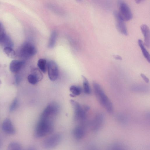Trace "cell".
<instances>
[{"instance_id": "obj_1", "label": "cell", "mask_w": 150, "mask_h": 150, "mask_svg": "<svg viewBox=\"0 0 150 150\" xmlns=\"http://www.w3.org/2000/svg\"><path fill=\"white\" fill-rule=\"evenodd\" d=\"M93 86L95 93L99 102L109 112H112L113 110L112 103L100 86L98 83L93 82Z\"/></svg>"}, {"instance_id": "obj_2", "label": "cell", "mask_w": 150, "mask_h": 150, "mask_svg": "<svg viewBox=\"0 0 150 150\" xmlns=\"http://www.w3.org/2000/svg\"><path fill=\"white\" fill-rule=\"evenodd\" d=\"M40 120L35 131L36 136L38 137H42L50 134L53 129L52 120L41 119Z\"/></svg>"}, {"instance_id": "obj_3", "label": "cell", "mask_w": 150, "mask_h": 150, "mask_svg": "<svg viewBox=\"0 0 150 150\" xmlns=\"http://www.w3.org/2000/svg\"><path fill=\"white\" fill-rule=\"evenodd\" d=\"M37 53V50L34 45L29 42L24 43L18 50V55L23 59H28Z\"/></svg>"}, {"instance_id": "obj_4", "label": "cell", "mask_w": 150, "mask_h": 150, "mask_svg": "<svg viewBox=\"0 0 150 150\" xmlns=\"http://www.w3.org/2000/svg\"><path fill=\"white\" fill-rule=\"evenodd\" d=\"M70 103L74 110L75 120H83L85 119L86 116V112L89 109V107L86 106L83 108L79 103L72 100H70Z\"/></svg>"}, {"instance_id": "obj_5", "label": "cell", "mask_w": 150, "mask_h": 150, "mask_svg": "<svg viewBox=\"0 0 150 150\" xmlns=\"http://www.w3.org/2000/svg\"><path fill=\"white\" fill-rule=\"evenodd\" d=\"M120 14L125 21H128L132 18V14L129 6L122 0H118Z\"/></svg>"}, {"instance_id": "obj_6", "label": "cell", "mask_w": 150, "mask_h": 150, "mask_svg": "<svg viewBox=\"0 0 150 150\" xmlns=\"http://www.w3.org/2000/svg\"><path fill=\"white\" fill-rule=\"evenodd\" d=\"M58 109V106L55 104L48 105L41 114L40 119L52 120L53 118L57 114Z\"/></svg>"}, {"instance_id": "obj_7", "label": "cell", "mask_w": 150, "mask_h": 150, "mask_svg": "<svg viewBox=\"0 0 150 150\" xmlns=\"http://www.w3.org/2000/svg\"><path fill=\"white\" fill-rule=\"evenodd\" d=\"M113 15L116 21V25L118 30L125 35L128 34L127 29L125 21L121 17L118 12L115 11Z\"/></svg>"}, {"instance_id": "obj_8", "label": "cell", "mask_w": 150, "mask_h": 150, "mask_svg": "<svg viewBox=\"0 0 150 150\" xmlns=\"http://www.w3.org/2000/svg\"><path fill=\"white\" fill-rule=\"evenodd\" d=\"M49 78L52 81L56 80L58 78L59 71L57 64L53 61H49L47 65Z\"/></svg>"}, {"instance_id": "obj_9", "label": "cell", "mask_w": 150, "mask_h": 150, "mask_svg": "<svg viewBox=\"0 0 150 150\" xmlns=\"http://www.w3.org/2000/svg\"><path fill=\"white\" fill-rule=\"evenodd\" d=\"M61 139V137L60 134H54L44 140L43 143V146L46 148H53L58 145Z\"/></svg>"}, {"instance_id": "obj_10", "label": "cell", "mask_w": 150, "mask_h": 150, "mask_svg": "<svg viewBox=\"0 0 150 150\" xmlns=\"http://www.w3.org/2000/svg\"><path fill=\"white\" fill-rule=\"evenodd\" d=\"M2 129L5 133L9 134H13L16 130L12 122L10 119L7 118L3 122Z\"/></svg>"}, {"instance_id": "obj_11", "label": "cell", "mask_w": 150, "mask_h": 150, "mask_svg": "<svg viewBox=\"0 0 150 150\" xmlns=\"http://www.w3.org/2000/svg\"><path fill=\"white\" fill-rule=\"evenodd\" d=\"M142 32L144 36V44L147 47H149L150 45V33L149 29L146 24L142 25L140 27Z\"/></svg>"}, {"instance_id": "obj_12", "label": "cell", "mask_w": 150, "mask_h": 150, "mask_svg": "<svg viewBox=\"0 0 150 150\" xmlns=\"http://www.w3.org/2000/svg\"><path fill=\"white\" fill-rule=\"evenodd\" d=\"M23 60H13L12 61L10 64L9 68L11 71L16 73L20 70L25 63Z\"/></svg>"}, {"instance_id": "obj_13", "label": "cell", "mask_w": 150, "mask_h": 150, "mask_svg": "<svg viewBox=\"0 0 150 150\" xmlns=\"http://www.w3.org/2000/svg\"><path fill=\"white\" fill-rule=\"evenodd\" d=\"M73 134L75 138L78 139H80L82 138L84 135V129L81 126H76L73 129Z\"/></svg>"}, {"instance_id": "obj_14", "label": "cell", "mask_w": 150, "mask_h": 150, "mask_svg": "<svg viewBox=\"0 0 150 150\" xmlns=\"http://www.w3.org/2000/svg\"><path fill=\"white\" fill-rule=\"evenodd\" d=\"M47 8L50 10L57 14L62 15L64 14V11L59 7L55 4L48 3L46 5Z\"/></svg>"}, {"instance_id": "obj_15", "label": "cell", "mask_w": 150, "mask_h": 150, "mask_svg": "<svg viewBox=\"0 0 150 150\" xmlns=\"http://www.w3.org/2000/svg\"><path fill=\"white\" fill-rule=\"evenodd\" d=\"M138 45L141 48L144 57L149 62H150V54L145 48L144 43L141 40L139 39L138 41Z\"/></svg>"}, {"instance_id": "obj_16", "label": "cell", "mask_w": 150, "mask_h": 150, "mask_svg": "<svg viewBox=\"0 0 150 150\" xmlns=\"http://www.w3.org/2000/svg\"><path fill=\"white\" fill-rule=\"evenodd\" d=\"M2 45L5 47L12 48L13 46V43L10 37L7 35L0 41Z\"/></svg>"}, {"instance_id": "obj_17", "label": "cell", "mask_w": 150, "mask_h": 150, "mask_svg": "<svg viewBox=\"0 0 150 150\" xmlns=\"http://www.w3.org/2000/svg\"><path fill=\"white\" fill-rule=\"evenodd\" d=\"M57 32L55 31H53L50 35L49 38L48 47L50 48H52L54 47L55 44L57 37Z\"/></svg>"}, {"instance_id": "obj_18", "label": "cell", "mask_w": 150, "mask_h": 150, "mask_svg": "<svg viewBox=\"0 0 150 150\" xmlns=\"http://www.w3.org/2000/svg\"><path fill=\"white\" fill-rule=\"evenodd\" d=\"M81 88L80 86L72 85L70 88V91L71 93L70 95L73 97L79 95L81 93Z\"/></svg>"}, {"instance_id": "obj_19", "label": "cell", "mask_w": 150, "mask_h": 150, "mask_svg": "<svg viewBox=\"0 0 150 150\" xmlns=\"http://www.w3.org/2000/svg\"><path fill=\"white\" fill-rule=\"evenodd\" d=\"M37 65L39 69L43 73H45L46 71V61L44 59H39Z\"/></svg>"}, {"instance_id": "obj_20", "label": "cell", "mask_w": 150, "mask_h": 150, "mask_svg": "<svg viewBox=\"0 0 150 150\" xmlns=\"http://www.w3.org/2000/svg\"><path fill=\"white\" fill-rule=\"evenodd\" d=\"M82 77L83 79L84 92L86 94H89L91 93V89L88 80L84 76L82 75Z\"/></svg>"}, {"instance_id": "obj_21", "label": "cell", "mask_w": 150, "mask_h": 150, "mask_svg": "<svg viewBox=\"0 0 150 150\" xmlns=\"http://www.w3.org/2000/svg\"><path fill=\"white\" fill-rule=\"evenodd\" d=\"M4 50L5 54L9 57L13 58L15 57L16 53L12 48L5 47H4Z\"/></svg>"}, {"instance_id": "obj_22", "label": "cell", "mask_w": 150, "mask_h": 150, "mask_svg": "<svg viewBox=\"0 0 150 150\" xmlns=\"http://www.w3.org/2000/svg\"><path fill=\"white\" fill-rule=\"evenodd\" d=\"M32 74L35 76L38 79L39 81L41 80L43 78V75L41 71L37 68H33L31 71Z\"/></svg>"}, {"instance_id": "obj_23", "label": "cell", "mask_w": 150, "mask_h": 150, "mask_svg": "<svg viewBox=\"0 0 150 150\" xmlns=\"http://www.w3.org/2000/svg\"><path fill=\"white\" fill-rule=\"evenodd\" d=\"M21 149L20 144L16 142H13L10 143L8 146V150H19Z\"/></svg>"}, {"instance_id": "obj_24", "label": "cell", "mask_w": 150, "mask_h": 150, "mask_svg": "<svg viewBox=\"0 0 150 150\" xmlns=\"http://www.w3.org/2000/svg\"><path fill=\"white\" fill-rule=\"evenodd\" d=\"M28 80L29 82L33 85H35L39 81L37 78L32 74L28 75Z\"/></svg>"}, {"instance_id": "obj_25", "label": "cell", "mask_w": 150, "mask_h": 150, "mask_svg": "<svg viewBox=\"0 0 150 150\" xmlns=\"http://www.w3.org/2000/svg\"><path fill=\"white\" fill-rule=\"evenodd\" d=\"M19 102L17 98H15L11 103L10 108L9 110L10 112H12L15 110L18 107Z\"/></svg>"}, {"instance_id": "obj_26", "label": "cell", "mask_w": 150, "mask_h": 150, "mask_svg": "<svg viewBox=\"0 0 150 150\" xmlns=\"http://www.w3.org/2000/svg\"><path fill=\"white\" fill-rule=\"evenodd\" d=\"M6 35L4 25L0 21V41Z\"/></svg>"}, {"instance_id": "obj_27", "label": "cell", "mask_w": 150, "mask_h": 150, "mask_svg": "<svg viewBox=\"0 0 150 150\" xmlns=\"http://www.w3.org/2000/svg\"><path fill=\"white\" fill-rule=\"evenodd\" d=\"M21 81V78L18 75H16L15 76V82L16 84H18Z\"/></svg>"}, {"instance_id": "obj_28", "label": "cell", "mask_w": 150, "mask_h": 150, "mask_svg": "<svg viewBox=\"0 0 150 150\" xmlns=\"http://www.w3.org/2000/svg\"><path fill=\"white\" fill-rule=\"evenodd\" d=\"M140 76L146 83H148L149 82V79L144 74L142 73L141 74Z\"/></svg>"}, {"instance_id": "obj_29", "label": "cell", "mask_w": 150, "mask_h": 150, "mask_svg": "<svg viewBox=\"0 0 150 150\" xmlns=\"http://www.w3.org/2000/svg\"><path fill=\"white\" fill-rule=\"evenodd\" d=\"M114 57L116 59L118 60H122V58L121 57L118 55H114Z\"/></svg>"}, {"instance_id": "obj_30", "label": "cell", "mask_w": 150, "mask_h": 150, "mask_svg": "<svg viewBox=\"0 0 150 150\" xmlns=\"http://www.w3.org/2000/svg\"><path fill=\"white\" fill-rule=\"evenodd\" d=\"M135 1V2L138 3V4H139L142 1V0H134Z\"/></svg>"}, {"instance_id": "obj_31", "label": "cell", "mask_w": 150, "mask_h": 150, "mask_svg": "<svg viewBox=\"0 0 150 150\" xmlns=\"http://www.w3.org/2000/svg\"><path fill=\"white\" fill-rule=\"evenodd\" d=\"M2 145V142L1 139H0V148L1 147Z\"/></svg>"}, {"instance_id": "obj_32", "label": "cell", "mask_w": 150, "mask_h": 150, "mask_svg": "<svg viewBox=\"0 0 150 150\" xmlns=\"http://www.w3.org/2000/svg\"></svg>"}]
</instances>
